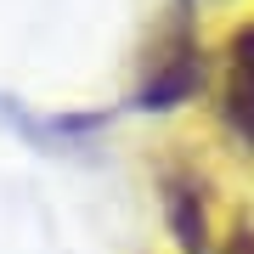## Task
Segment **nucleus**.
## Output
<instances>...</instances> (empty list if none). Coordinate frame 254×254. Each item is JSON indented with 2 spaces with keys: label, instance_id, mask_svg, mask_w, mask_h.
Returning a JSON list of instances; mask_svg holds the SVG:
<instances>
[{
  "label": "nucleus",
  "instance_id": "obj_2",
  "mask_svg": "<svg viewBox=\"0 0 254 254\" xmlns=\"http://www.w3.org/2000/svg\"><path fill=\"white\" fill-rule=\"evenodd\" d=\"M170 220H175V237H181L187 254H209V220H203L192 181H170Z\"/></svg>",
  "mask_w": 254,
  "mask_h": 254
},
{
  "label": "nucleus",
  "instance_id": "obj_3",
  "mask_svg": "<svg viewBox=\"0 0 254 254\" xmlns=\"http://www.w3.org/2000/svg\"><path fill=\"white\" fill-rule=\"evenodd\" d=\"M226 254H254V232H249V226H237V232L226 237Z\"/></svg>",
  "mask_w": 254,
  "mask_h": 254
},
{
  "label": "nucleus",
  "instance_id": "obj_1",
  "mask_svg": "<svg viewBox=\"0 0 254 254\" xmlns=\"http://www.w3.org/2000/svg\"><path fill=\"white\" fill-rule=\"evenodd\" d=\"M226 119L243 141H254V28L232 40V68H226Z\"/></svg>",
  "mask_w": 254,
  "mask_h": 254
}]
</instances>
